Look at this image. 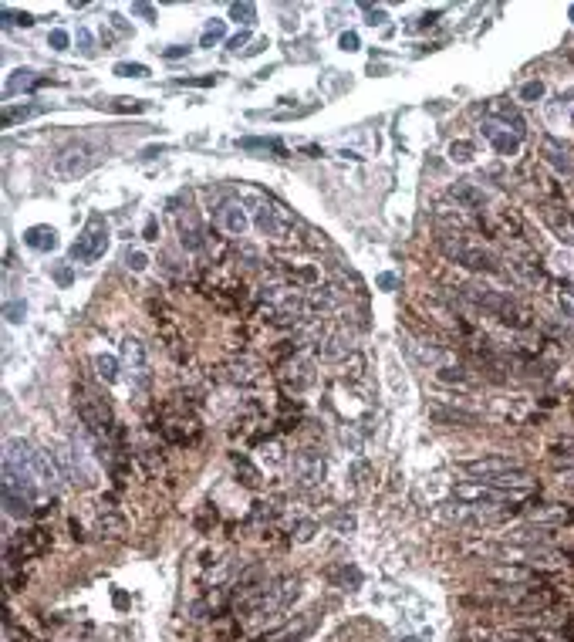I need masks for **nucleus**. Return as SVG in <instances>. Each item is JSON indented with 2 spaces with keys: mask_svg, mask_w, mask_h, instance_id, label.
Instances as JSON below:
<instances>
[{
  "mask_svg": "<svg viewBox=\"0 0 574 642\" xmlns=\"http://www.w3.org/2000/svg\"><path fill=\"white\" fill-rule=\"evenodd\" d=\"M48 48H51V51H68V48H71V34L61 31V27H55V31L48 34Z\"/></svg>",
  "mask_w": 574,
  "mask_h": 642,
  "instance_id": "obj_40",
  "label": "nucleus"
},
{
  "mask_svg": "<svg viewBox=\"0 0 574 642\" xmlns=\"http://www.w3.org/2000/svg\"><path fill=\"white\" fill-rule=\"evenodd\" d=\"M375 284H379L382 291H396V288H399V277H396V274H379Z\"/></svg>",
  "mask_w": 574,
  "mask_h": 642,
  "instance_id": "obj_45",
  "label": "nucleus"
},
{
  "mask_svg": "<svg viewBox=\"0 0 574 642\" xmlns=\"http://www.w3.org/2000/svg\"><path fill=\"white\" fill-rule=\"evenodd\" d=\"M486 578L493 585H500V588H527V585L537 582V571L534 568H527V564H493L490 571H486Z\"/></svg>",
  "mask_w": 574,
  "mask_h": 642,
  "instance_id": "obj_13",
  "label": "nucleus"
},
{
  "mask_svg": "<svg viewBox=\"0 0 574 642\" xmlns=\"http://www.w3.org/2000/svg\"><path fill=\"white\" fill-rule=\"evenodd\" d=\"M41 112H44L41 105H7V109H4V118H0V122H4V125L10 129L14 122H27V118L41 116Z\"/></svg>",
  "mask_w": 574,
  "mask_h": 642,
  "instance_id": "obj_28",
  "label": "nucleus"
},
{
  "mask_svg": "<svg viewBox=\"0 0 574 642\" xmlns=\"http://www.w3.org/2000/svg\"><path fill=\"white\" fill-rule=\"evenodd\" d=\"M41 85H48V78H38V71H31V68H18L7 85H4V95H18V92H31V88H41Z\"/></svg>",
  "mask_w": 574,
  "mask_h": 642,
  "instance_id": "obj_23",
  "label": "nucleus"
},
{
  "mask_svg": "<svg viewBox=\"0 0 574 642\" xmlns=\"http://www.w3.org/2000/svg\"><path fill=\"white\" fill-rule=\"evenodd\" d=\"M186 51H190V48H166L162 58H186Z\"/></svg>",
  "mask_w": 574,
  "mask_h": 642,
  "instance_id": "obj_52",
  "label": "nucleus"
},
{
  "mask_svg": "<svg viewBox=\"0 0 574 642\" xmlns=\"http://www.w3.org/2000/svg\"><path fill=\"white\" fill-rule=\"evenodd\" d=\"M125 267H129V271H135V274H142L146 267H149V253H146V251H132V247H129V251H125Z\"/></svg>",
  "mask_w": 574,
  "mask_h": 642,
  "instance_id": "obj_38",
  "label": "nucleus"
},
{
  "mask_svg": "<svg viewBox=\"0 0 574 642\" xmlns=\"http://www.w3.org/2000/svg\"><path fill=\"white\" fill-rule=\"evenodd\" d=\"M115 605L125 608V605H129V595H125V592H115Z\"/></svg>",
  "mask_w": 574,
  "mask_h": 642,
  "instance_id": "obj_56",
  "label": "nucleus"
},
{
  "mask_svg": "<svg viewBox=\"0 0 574 642\" xmlns=\"http://www.w3.org/2000/svg\"><path fill=\"white\" fill-rule=\"evenodd\" d=\"M216 223H220V230L230 237H244L250 230V216H247V207H244V200H223L220 207H216Z\"/></svg>",
  "mask_w": 574,
  "mask_h": 642,
  "instance_id": "obj_11",
  "label": "nucleus"
},
{
  "mask_svg": "<svg viewBox=\"0 0 574 642\" xmlns=\"http://www.w3.org/2000/svg\"><path fill=\"white\" fill-rule=\"evenodd\" d=\"M264 48H267V38H257V41H253V44L247 48V51H244V55H247V58H250V55H260Z\"/></svg>",
  "mask_w": 574,
  "mask_h": 642,
  "instance_id": "obj_50",
  "label": "nucleus"
},
{
  "mask_svg": "<svg viewBox=\"0 0 574 642\" xmlns=\"http://www.w3.org/2000/svg\"><path fill=\"white\" fill-rule=\"evenodd\" d=\"M179 240H183L186 251H200V247H203V227L196 223V216H192L190 210L179 216Z\"/></svg>",
  "mask_w": 574,
  "mask_h": 642,
  "instance_id": "obj_26",
  "label": "nucleus"
},
{
  "mask_svg": "<svg viewBox=\"0 0 574 642\" xmlns=\"http://www.w3.org/2000/svg\"><path fill=\"white\" fill-rule=\"evenodd\" d=\"M473 156H477V146H473V142H466V139H453V142H449V159H453V162L466 166V162H473Z\"/></svg>",
  "mask_w": 574,
  "mask_h": 642,
  "instance_id": "obj_29",
  "label": "nucleus"
},
{
  "mask_svg": "<svg viewBox=\"0 0 574 642\" xmlns=\"http://www.w3.org/2000/svg\"><path fill=\"white\" fill-rule=\"evenodd\" d=\"M540 156H544V162H551L561 176H574L571 153H568L564 146H557L554 139H544V142H540Z\"/></svg>",
  "mask_w": 574,
  "mask_h": 642,
  "instance_id": "obj_22",
  "label": "nucleus"
},
{
  "mask_svg": "<svg viewBox=\"0 0 574 642\" xmlns=\"http://www.w3.org/2000/svg\"><path fill=\"white\" fill-rule=\"evenodd\" d=\"M223 34H227V24L223 20H210L206 31H203V38H200V48H213L216 41H223Z\"/></svg>",
  "mask_w": 574,
  "mask_h": 642,
  "instance_id": "obj_32",
  "label": "nucleus"
},
{
  "mask_svg": "<svg viewBox=\"0 0 574 642\" xmlns=\"http://www.w3.org/2000/svg\"><path fill=\"white\" fill-rule=\"evenodd\" d=\"M479 132H483V139L497 149L500 156L514 159L520 156V136H514L507 125H500V122H490V118H483V125H479Z\"/></svg>",
  "mask_w": 574,
  "mask_h": 642,
  "instance_id": "obj_14",
  "label": "nucleus"
},
{
  "mask_svg": "<svg viewBox=\"0 0 574 642\" xmlns=\"http://www.w3.org/2000/svg\"><path fill=\"white\" fill-rule=\"evenodd\" d=\"M531 521L544 527H561V524H571L574 521V507L568 504H540L531 510Z\"/></svg>",
  "mask_w": 574,
  "mask_h": 642,
  "instance_id": "obj_17",
  "label": "nucleus"
},
{
  "mask_svg": "<svg viewBox=\"0 0 574 642\" xmlns=\"http://www.w3.org/2000/svg\"><path fill=\"white\" fill-rule=\"evenodd\" d=\"M4 467H14L27 480H34L41 490H51V487H57L64 480L55 453H44V449H38L34 443H27V440H7V447H4Z\"/></svg>",
  "mask_w": 574,
  "mask_h": 642,
  "instance_id": "obj_1",
  "label": "nucleus"
},
{
  "mask_svg": "<svg viewBox=\"0 0 574 642\" xmlns=\"http://www.w3.org/2000/svg\"><path fill=\"white\" fill-rule=\"evenodd\" d=\"M95 162H98V153L88 142H71V146H64L51 159V176H55L57 183H75V179L92 173Z\"/></svg>",
  "mask_w": 574,
  "mask_h": 642,
  "instance_id": "obj_4",
  "label": "nucleus"
},
{
  "mask_svg": "<svg viewBox=\"0 0 574 642\" xmlns=\"http://www.w3.org/2000/svg\"><path fill=\"white\" fill-rule=\"evenodd\" d=\"M517 98H520V102H527V105H537V102L544 98V81H537V78L524 81V85H520V92H517Z\"/></svg>",
  "mask_w": 574,
  "mask_h": 642,
  "instance_id": "obj_31",
  "label": "nucleus"
},
{
  "mask_svg": "<svg viewBox=\"0 0 574 642\" xmlns=\"http://www.w3.org/2000/svg\"><path fill=\"white\" fill-rule=\"evenodd\" d=\"M459 470H463V473H470V477L479 480V484H493V480H500V477L520 473L524 463H517V460H510V456H479V460H463Z\"/></svg>",
  "mask_w": 574,
  "mask_h": 642,
  "instance_id": "obj_8",
  "label": "nucleus"
},
{
  "mask_svg": "<svg viewBox=\"0 0 574 642\" xmlns=\"http://www.w3.org/2000/svg\"><path fill=\"white\" fill-rule=\"evenodd\" d=\"M433 419H440V423H477L473 412H449V409L440 406H433Z\"/></svg>",
  "mask_w": 574,
  "mask_h": 642,
  "instance_id": "obj_36",
  "label": "nucleus"
},
{
  "mask_svg": "<svg viewBox=\"0 0 574 642\" xmlns=\"http://www.w3.org/2000/svg\"><path fill=\"white\" fill-rule=\"evenodd\" d=\"M230 379L233 382H240V386H253V382H260V365L253 362V358H237V362H230Z\"/></svg>",
  "mask_w": 574,
  "mask_h": 642,
  "instance_id": "obj_27",
  "label": "nucleus"
},
{
  "mask_svg": "<svg viewBox=\"0 0 574 642\" xmlns=\"http://www.w3.org/2000/svg\"><path fill=\"white\" fill-rule=\"evenodd\" d=\"M281 382H284L287 389L304 392L307 386L314 382V362H307V358H294V362H287L284 375H281Z\"/></svg>",
  "mask_w": 574,
  "mask_h": 642,
  "instance_id": "obj_16",
  "label": "nucleus"
},
{
  "mask_svg": "<svg viewBox=\"0 0 574 642\" xmlns=\"http://www.w3.org/2000/svg\"><path fill=\"white\" fill-rule=\"evenodd\" d=\"M253 18H257L253 4H233L230 7V20H237V24H253Z\"/></svg>",
  "mask_w": 574,
  "mask_h": 642,
  "instance_id": "obj_37",
  "label": "nucleus"
},
{
  "mask_svg": "<svg viewBox=\"0 0 574 642\" xmlns=\"http://www.w3.org/2000/svg\"><path fill=\"white\" fill-rule=\"evenodd\" d=\"M155 234H159V223H155V216H149V220H146V230H142V237H146V240H155Z\"/></svg>",
  "mask_w": 574,
  "mask_h": 642,
  "instance_id": "obj_47",
  "label": "nucleus"
},
{
  "mask_svg": "<svg viewBox=\"0 0 574 642\" xmlns=\"http://www.w3.org/2000/svg\"><path fill=\"white\" fill-rule=\"evenodd\" d=\"M453 494H456L459 504L486 507V510H497V507H507V504L524 501V494H517V490H500V487L479 484V480H477V484H459Z\"/></svg>",
  "mask_w": 574,
  "mask_h": 642,
  "instance_id": "obj_6",
  "label": "nucleus"
},
{
  "mask_svg": "<svg viewBox=\"0 0 574 642\" xmlns=\"http://www.w3.org/2000/svg\"><path fill=\"white\" fill-rule=\"evenodd\" d=\"M132 14H139V18H146V20H153L155 14H153V7H149V4H135L132 7Z\"/></svg>",
  "mask_w": 574,
  "mask_h": 642,
  "instance_id": "obj_49",
  "label": "nucleus"
},
{
  "mask_svg": "<svg viewBox=\"0 0 574 642\" xmlns=\"http://www.w3.org/2000/svg\"><path fill=\"white\" fill-rule=\"evenodd\" d=\"M48 547H51V534L44 527H27V531H20L7 541V564L14 568V564L31 561V558L44 554Z\"/></svg>",
  "mask_w": 574,
  "mask_h": 642,
  "instance_id": "obj_7",
  "label": "nucleus"
},
{
  "mask_svg": "<svg viewBox=\"0 0 574 642\" xmlns=\"http://www.w3.org/2000/svg\"><path fill=\"white\" fill-rule=\"evenodd\" d=\"M57 467L64 473V480H71V484H92V467L85 463V456H81V449L71 447V443H61L55 453Z\"/></svg>",
  "mask_w": 574,
  "mask_h": 642,
  "instance_id": "obj_10",
  "label": "nucleus"
},
{
  "mask_svg": "<svg viewBox=\"0 0 574 642\" xmlns=\"http://www.w3.org/2000/svg\"><path fill=\"white\" fill-rule=\"evenodd\" d=\"M244 44H250V34H247V31H240V34H233V38L227 41V48L233 51V55H240V48H244ZM244 51H247V48H244Z\"/></svg>",
  "mask_w": 574,
  "mask_h": 642,
  "instance_id": "obj_44",
  "label": "nucleus"
},
{
  "mask_svg": "<svg viewBox=\"0 0 574 642\" xmlns=\"http://www.w3.org/2000/svg\"><path fill=\"white\" fill-rule=\"evenodd\" d=\"M105 251H108V223H105L102 214H92L88 223H85V230L71 244V260L75 264H95Z\"/></svg>",
  "mask_w": 574,
  "mask_h": 642,
  "instance_id": "obj_5",
  "label": "nucleus"
},
{
  "mask_svg": "<svg viewBox=\"0 0 574 642\" xmlns=\"http://www.w3.org/2000/svg\"><path fill=\"white\" fill-rule=\"evenodd\" d=\"M557 305H561L564 318H571V321H574V294L571 291H561V294H557Z\"/></svg>",
  "mask_w": 574,
  "mask_h": 642,
  "instance_id": "obj_43",
  "label": "nucleus"
},
{
  "mask_svg": "<svg viewBox=\"0 0 574 642\" xmlns=\"http://www.w3.org/2000/svg\"><path fill=\"white\" fill-rule=\"evenodd\" d=\"M486 118H490V122H500V125H507V129H510L514 136H520V139H524V132H527L520 109H517L514 102H507V98H490V102H486Z\"/></svg>",
  "mask_w": 574,
  "mask_h": 642,
  "instance_id": "obj_15",
  "label": "nucleus"
},
{
  "mask_svg": "<svg viewBox=\"0 0 574 642\" xmlns=\"http://www.w3.org/2000/svg\"><path fill=\"white\" fill-rule=\"evenodd\" d=\"M557 463H564V467H574V449H568V453H557Z\"/></svg>",
  "mask_w": 574,
  "mask_h": 642,
  "instance_id": "obj_55",
  "label": "nucleus"
},
{
  "mask_svg": "<svg viewBox=\"0 0 574 642\" xmlns=\"http://www.w3.org/2000/svg\"><path fill=\"white\" fill-rule=\"evenodd\" d=\"M244 207L253 210V223H257V230L264 237L277 240V244L290 240V234H294V216L287 214L281 203H274L270 196H260L257 190H244Z\"/></svg>",
  "mask_w": 574,
  "mask_h": 642,
  "instance_id": "obj_2",
  "label": "nucleus"
},
{
  "mask_svg": "<svg viewBox=\"0 0 574 642\" xmlns=\"http://www.w3.org/2000/svg\"><path fill=\"white\" fill-rule=\"evenodd\" d=\"M122 355H125V362L132 365V375L139 382H149V355H146V345L139 342V338H125L122 342Z\"/></svg>",
  "mask_w": 574,
  "mask_h": 642,
  "instance_id": "obj_18",
  "label": "nucleus"
},
{
  "mask_svg": "<svg viewBox=\"0 0 574 642\" xmlns=\"http://www.w3.org/2000/svg\"><path fill=\"white\" fill-rule=\"evenodd\" d=\"M440 251L453 260V264H463V267H470V271H483V274H493L500 271L497 257L486 251L483 244L477 240H470V237H459V234H446L440 237Z\"/></svg>",
  "mask_w": 574,
  "mask_h": 642,
  "instance_id": "obj_3",
  "label": "nucleus"
},
{
  "mask_svg": "<svg viewBox=\"0 0 574 642\" xmlns=\"http://www.w3.org/2000/svg\"><path fill=\"white\" fill-rule=\"evenodd\" d=\"M440 382H456V386H470V375L463 365H440Z\"/></svg>",
  "mask_w": 574,
  "mask_h": 642,
  "instance_id": "obj_35",
  "label": "nucleus"
},
{
  "mask_svg": "<svg viewBox=\"0 0 574 642\" xmlns=\"http://www.w3.org/2000/svg\"><path fill=\"white\" fill-rule=\"evenodd\" d=\"M95 372H98V379L115 382L118 379V358H112V355H95Z\"/></svg>",
  "mask_w": 574,
  "mask_h": 642,
  "instance_id": "obj_30",
  "label": "nucleus"
},
{
  "mask_svg": "<svg viewBox=\"0 0 574 642\" xmlns=\"http://www.w3.org/2000/svg\"><path fill=\"white\" fill-rule=\"evenodd\" d=\"M514 545H547V541H554V527H544V524H524V527H514L510 534H507Z\"/></svg>",
  "mask_w": 574,
  "mask_h": 642,
  "instance_id": "obj_20",
  "label": "nucleus"
},
{
  "mask_svg": "<svg viewBox=\"0 0 574 642\" xmlns=\"http://www.w3.org/2000/svg\"><path fill=\"white\" fill-rule=\"evenodd\" d=\"M24 244L38 253H51L57 247V230L48 227V223H38V227H27L24 230Z\"/></svg>",
  "mask_w": 574,
  "mask_h": 642,
  "instance_id": "obj_21",
  "label": "nucleus"
},
{
  "mask_svg": "<svg viewBox=\"0 0 574 642\" xmlns=\"http://www.w3.org/2000/svg\"><path fill=\"white\" fill-rule=\"evenodd\" d=\"M311 534H314V524H311V521H304V524L298 527V541H311Z\"/></svg>",
  "mask_w": 574,
  "mask_h": 642,
  "instance_id": "obj_48",
  "label": "nucleus"
},
{
  "mask_svg": "<svg viewBox=\"0 0 574 642\" xmlns=\"http://www.w3.org/2000/svg\"><path fill=\"white\" fill-rule=\"evenodd\" d=\"M10 18H14V24H20V27H31V24H34L31 14H10Z\"/></svg>",
  "mask_w": 574,
  "mask_h": 642,
  "instance_id": "obj_54",
  "label": "nucleus"
},
{
  "mask_svg": "<svg viewBox=\"0 0 574 642\" xmlns=\"http://www.w3.org/2000/svg\"><path fill=\"white\" fill-rule=\"evenodd\" d=\"M338 48H342V51H358V48H362V41H358L355 31H344L342 38H338Z\"/></svg>",
  "mask_w": 574,
  "mask_h": 642,
  "instance_id": "obj_41",
  "label": "nucleus"
},
{
  "mask_svg": "<svg viewBox=\"0 0 574 642\" xmlns=\"http://www.w3.org/2000/svg\"><path fill=\"white\" fill-rule=\"evenodd\" d=\"M75 44H78V51H81L85 58H95V55H98V48H95V34H92L88 27H78Z\"/></svg>",
  "mask_w": 574,
  "mask_h": 642,
  "instance_id": "obj_34",
  "label": "nucleus"
},
{
  "mask_svg": "<svg viewBox=\"0 0 574 642\" xmlns=\"http://www.w3.org/2000/svg\"><path fill=\"white\" fill-rule=\"evenodd\" d=\"M568 14H571V20H574V4H571V11H568Z\"/></svg>",
  "mask_w": 574,
  "mask_h": 642,
  "instance_id": "obj_57",
  "label": "nucleus"
},
{
  "mask_svg": "<svg viewBox=\"0 0 574 642\" xmlns=\"http://www.w3.org/2000/svg\"><path fill=\"white\" fill-rule=\"evenodd\" d=\"M55 277H57V284H71V271L68 267H57Z\"/></svg>",
  "mask_w": 574,
  "mask_h": 642,
  "instance_id": "obj_53",
  "label": "nucleus"
},
{
  "mask_svg": "<svg viewBox=\"0 0 574 642\" xmlns=\"http://www.w3.org/2000/svg\"><path fill=\"white\" fill-rule=\"evenodd\" d=\"M318 622H321V615H318V612H304V615H298L294 622L274 629L270 636H260L257 642H304L307 636L318 629Z\"/></svg>",
  "mask_w": 574,
  "mask_h": 642,
  "instance_id": "obj_12",
  "label": "nucleus"
},
{
  "mask_svg": "<svg viewBox=\"0 0 574 642\" xmlns=\"http://www.w3.org/2000/svg\"><path fill=\"white\" fill-rule=\"evenodd\" d=\"M449 196L456 200V207H463V210H483L486 207V196L479 193L473 183H466V179H459L456 186L449 190Z\"/></svg>",
  "mask_w": 574,
  "mask_h": 642,
  "instance_id": "obj_24",
  "label": "nucleus"
},
{
  "mask_svg": "<svg viewBox=\"0 0 574 642\" xmlns=\"http://www.w3.org/2000/svg\"><path fill=\"white\" fill-rule=\"evenodd\" d=\"M4 318H7L10 325L27 321V305H24V301H7V305H4Z\"/></svg>",
  "mask_w": 574,
  "mask_h": 642,
  "instance_id": "obj_39",
  "label": "nucleus"
},
{
  "mask_svg": "<svg viewBox=\"0 0 574 642\" xmlns=\"http://www.w3.org/2000/svg\"><path fill=\"white\" fill-rule=\"evenodd\" d=\"M102 531H108V538H118V534L125 531V524H122L118 517H112V514H108V517H102Z\"/></svg>",
  "mask_w": 574,
  "mask_h": 642,
  "instance_id": "obj_42",
  "label": "nucleus"
},
{
  "mask_svg": "<svg viewBox=\"0 0 574 642\" xmlns=\"http://www.w3.org/2000/svg\"><path fill=\"white\" fill-rule=\"evenodd\" d=\"M544 220L557 234V240H564L568 247H574V216L564 207H544Z\"/></svg>",
  "mask_w": 574,
  "mask_h": 642,
  "instance_id": "obj_19",
  "label": "nucleus"
},
{
  "mask_svg": "<svg viewBox=\"0 0 574 642\" xmlns=\"http://www.w3.org/2000/svg\"><path fill=\"white\" fill-rule=\"evenodd\" d=\"M179 85H200V88H206V85H216V75H206V78H183Z\"/></svg>",
  "mask_w": 574,
  "mask_h": 642,
  "instance_id": "obj_46",
  "label": "nucleus"
},
{
  "mask_svg": "<svg viewBox=\"0 0 574 642\" xmlns=\"http://www.w3.org/2000/svg\"><path fill=\"white\" fill-rule=\"evenodd\" d=\"M115 75H122V78H149V68L139 64V61H118Z\"/></svg>",
  "mask_w": 574,
  "mask_h": 642,
  "instance_id": "obj_33",
  "label": "nucleus"
},
{
  "mask_svg": "<svg viewBox=\"0 0 574 642\" xmlns=\"http://www.w3.org/2000/svg\"><path fill=\"white\" fill-rule=\"evenodd\" d=\"M365 11H368V18H372L368 24H382L385 20V11H375V7H368V4H365Z\"/></svg>",
  "mask_w": 574,
  "mask_h": 642,
  "instance_id": "obj_51",
  "label": "nucleus"
},
{
  "mask_svg": "<svg viewBox=\"0 0 574 642\" xmlns=\"http://www.w3.org/2000/svg\"><path fill=\"white\" fill-rule=\"evenodd\" d=\"M325 473H328V463H325V456H321V449H314V447L298 449V456H294V477H298V484L318 487L325 480Z\"/></svg>",
  "mask_w": 574,
  "mask_h": 642,
  "instance_id": "obj_9",
  "label": "nucleus"
},
{
  "mask_svg": "<svg viewBox=\"0 0 574 642\" xmlns=\"http://www.w3.org/2000/svg\"><path fill=\"white\" fill-rule=\"evenodd\" d=\"M351 351H355V338H351L348 331H335V335L325 342V349H321V358L338 362V358H348Z\"/></svg>",
  "mask_w": 574,
  "mask_h": 642,
  "instance_id": "obj_25",
  "label": "nucleus"
}]
</instances>
